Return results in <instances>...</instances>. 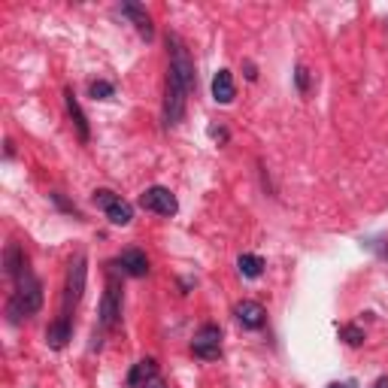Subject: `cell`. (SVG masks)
I'll return each mask as SVG.
<instances>
[{
	"label": "cell",
	"mask_w": 388,
	"mask_h": 388,
	"mask_svg": "<svg viewBox=\"0 0 388 388\" xmlns=\"http://www.w3.org/2000/svg\"><path fill=\"white\" fill-rule=\"evenodd\" d=\"M40 307H43V285L34 276L31 267H27V270L15 279L13 298L6 300V316H9V321H13V325H18L22 319L34 316V312H40Z\"/></svg>",
	"instance_id": "6da1fadb"
},
{
	"label": "cell",
	"mask_w": 388,
	"mask_h": 388,
	"mask_svg": "<svg viewBox=\"0 0 388 388\" xmlns=\"http://www.w3.org/2000/svg\"><path fill=\"white\" fill-rule=\"evenodd\" d=\"M167 49H170V73L173 76H179V82L186 85L188 91L198 88V76H194V61L186 49V43L179 40L176 34H167Z\"/></svg>",
	"instance_id": "7a4b0ae2"
},
{
	"label": "cell",
	"mask_w": 388,
	"mask_h": 388,
	"mask_svg": "<svg viewBox=\"0 0 388 388\" xmlns=\"http://www.w3.org/2000/svg\"><path fill=\"white\" fill-rule=\"evenodd\" d=\"M88 258L85 255H76L70 261V270H67V289H64V307H61V316H70L76 310V303L82 300V291H85V276H88Z\"/></svg>",
	"instance_id": "3957f363"
},
{
	"label": "cell",
	"mask_w": 388,
	"mask_h": 388,
	"mask_svg": "<svg viewBox=\"0 0 388 388\" xmlns=\"http://www.w3.org/2000/svg\"><path fill=\"white\" fill-rule=\"evenodd\" d=\"M91 200H95V207H100L106 212V219L113 221V225L118 228H127L131 225V219H134V207L127 200H122L116 191H109V188H97L95 194H91Z\"/></svg>",
	"instance_id": "277c9868"
},
{
	"label": "cell",
	"mask_w": 388,
	"mask_h": 388,
	"mask_svg": "<svg viewBox=\"0 0 388 388\" xmlns=\"http://www.w3.org/2000/svg\"><path fill=\"white\" fill-rule=\"evenodd\" d=\"M191 91L182 85L179 76H173V73L167 70V97H164V122H167L170 127L179 125L182 118H186V100H188Z\"/></svg>",
	"instance_id": "5b68a950"
},
{
	"label": "cell",
	"mask_w": 388,
	"mask_h": 388,
	"mask_svg": "<svg viewBox=\"0 0 388 388\" xmlns=\"http://www.w3.org/2000/svg\"><path fill=\"white\" fill-rule=\"evenodd\" d=\"M140 207L146 212H158V216H176L179 212V200H176V194H173L170 188H164V186H152V188H146L140 194Z\"/></svg>",
	"instance_id": "8992f818"
},
{
	"label": "cell",
	"mask_w": 388,
	"mask_h": 388,
	"mask_svg": "<svg viewBox=\"0 0 388 388\" xmlns=\"http://www.w3.org/2000/svg\"><path fill=\"white\" fill-rule=\"evenodd\" d=\"M191 352L203 361H216L221 355V331L219 325H203L191 340Z\"/></svg>",
	"instance_id": "52a82bcc"
},
{
	"label": "cell",
	"mask_w": 388,
	"mask_h": 388,
	"mask_svg": "<svg viewBox=\"0 0 388 388\" xmlns=\"http://www.w3.org/2000/svg\"><path fill=\"white\" fill-rule=\"evenodd\" d=\"M118 319H122V289L116 282H109L104 291V300H100V328L116 331Z\"/></svg>",
	"instance_id": "ba28073f"
},
{
	"label": "cell",
	"mask_w": 388,
	"mask_h": 388,
	"mask_svg": "<svg viewBox=\"0 0 388 388\" xmlns=\"http://www.w3.org/2000/svg\"><path fill=\"white\" fill-rule=\"evenodd\" d=\"M234 316L246 331H258V328H264V321H267V310L258 300H240Z\"/></svg>",
	"instance_id": "9c48e42d"
},
{
	"label": "cell",
	"mask_w": 388,
	"mask_h": 388,
	"mask_svg": "<svg viewBox=\"0 0 388 388\" xmlns=\"http://www.w3.org/2000/svg\"><path fill=\"white\" fill-rule=\"evenodd\" d=\"M118 264H122V273L134 276V279H143L149 273V258H146L143 249H134V246L118 255Z\"/></svg>",
	"instance_id": "30bf717a"
},
{
	"label": "cell",
	"mask_w": 388,
	"mask_h": 388,
	"mask_svg": "<svg viewBox=\"0 0 388 388\" xmlns=\"http://www.w3.org/2000/svg\"><path fill=\"white\" fill-rule=\"evenodd\" d=\"M118 13H122L125 18H131V22H134V27H137V31H140V36H143V40H152V36H155L152 15L146 13V6H143V4H122V6H118Z\"/></svg>",
	"instance_id": "8fae6325"
},
{
	"label": "cell",
	"mask_w": 388,
	"mask_h": 388,
	"mask_svg": "<svg viewBox=\"0 0 388 388\" xmlns=\"http://www.w3.org/2000/svg\"><path fill=\"white\" fill-rule=\"evenodd\" d=\"M64 104H67V113H70V118H73V125H76V134H79V140H82V143H88V140H91V127H88V118H85V113H82L79 100H76V95H73L70 88L64 91Z\"/></svg>",
	"instance_id": "7c38bea8"
},
{
	"label": "cell",
	"mask_w": 388,
	"mask_h": 388,
	"mask_svg": "<svg viewBox=\"0 0 388 388\" xmlns=\"http://www.w3.org/2000/svg\"><path fill=\"white\" fill-rule=\"evenodd\" d=\"M70 337H73V321H70V316H58L49 325V331H46V343H49L52 349H64Z\"/></svg>",
	"instance_id": "4fadbf2b"
},
{
	"label": "cell",
	"mask_w": 388,
	"mask_h": 388,
	"mask_svg": "<svg viewBox=\"0 0 388 388\" xmlns=\"http://www.w3.org/2000/svg\"><path fill=\"white\" fill-rule=\"evenodd\" d=\"M234 97H237V88H234L230 70H219L216 79H212V100H216V104H230Z\"/></svg>",
	"instance_id": "5bb4252c"
},
{
	"label": "cell",
	"mask_w": 388,
	"mask_h": 388,
	"mask_svg": "<svg viewBox=\"0 0 388 388\" xmlns=\"http://www.w3.org/2000/svg\"><path fill=\"white\" fill-rule=\"evenodd\" d=\"M4 270H6L9 279H18V276L27 270V258H25V252H22V246H18V243H9L6 246V252H4Z\"/></svg>",
	"instance_id": "9a60e30c"
},
{
	"label": "cell",
	"mask_w": 388,
	"mask_h": 388,
	"mask_svg": "<svg viewBox=\"0 0 388 388\" xmlns=\"http://www.w3.org/2000/svg\"><path fill=\"white\" fill-rule=\"evenodd\" d=\"M152 376H158V364H155L152 358H143V361H137L134 370L127 373V385H131V388H143L146 382L152 380Z\"/></svg>",
	"instance_id": "2e32d148"
},
{
	"label": "cell",
	"mask_w": 388,
	"mask_h": 388,
	"mask_svg": "<svg viewBox=\"0 0 388 388\" xmlns=\"http://www.w3.org/2000/svg\"><path fill=\"white\" fill-rule=\"evenodd\" d=\"M237 267H240V273L246 276V279H258V276L264 273V261L258 255H240V261H237Z\"/></svg>",
	"instance_id": "e0dca14e"
},
{
	"label": "cell",
	"mask_w": 388,
	"mask_h": 388,
	"mask_svg": "<svg viewBox=\"0 0 388 388\" xmlns=\"http://www.w3.org/2000/svg\"><path fill=\"white\" fill-rule=\"evenodd\" d=\"M88 91H91V97H95V100H109L116 95V85H113V82H106V79H95L88 85Z\"/></svg>",
	"instance_id": "ac0fdd59"
},
{
	"label": "cell",
	"mask_w": 388,
	"mask_h": 388,
	"mask_svg": "<svg viewBox=\"0 0 388 388\" xmlns=\"http://www.w3.org/2000/svg\"><path fill=\"white\" fill-rule=\"evenodd\" d=\"M340 337H343L349 346H361V343H364V331H361V328H355V325L340 328Z\"/></svg>",
	"instance_id": "d6986e66"
},
{
	"label": "cell",
	"mask_w": 388,
	"mask_h": 388,
	"mask_svg": "<svg viewBox=\"0 0 388 388\" xmlns=\"http://www.w3.org/2000/svg\"><path fill=\"white\" fill-rule=\"evenodd\" d=\"M294 82H298V91L300 95H310V70L303 67V64H298V70H294Z\"/></svg>",
	"instance_id": "ffe728a7"
},
{
	"label": "cell",
	"mask_w": 388,
	"mask_h": 388,
	"mask_svg": "<svg viewBox=\"0 0 388 388\" xmlns=\"http://www.w3.org/2000/svg\"><path fill=\"white\" fill-rule=\"evenodd\" d=\"M49 198H52V203H55V207H58V209H64V212H70V216H76V219H79V209H76V207H73V203H70V200H64V194H58V191H52V194H49Z\"/></svg>",
	"instance_id": "44dd1931"
},
{
	"label": "cell",
	"mask_w": 388,
	"mask_h": 388,
	"mask_svg": "<svg viewBox=\"0 0 388 388\" xmlns=\"http://www.w3.org/2000/svg\"><path fill=\"white\" fill-rule=\"evenodd\" d=\"M209 134H212V140H219V143L228 140V131H225V127H209Z\"/></svg>",
	"instance_id": "7402d4cb"
},
{
	"label": "cell",
	"mask_w": 388,
	"mask_h": 388,
	"mask_svg": "<svg viewBox=\"0 0 388 388\" xmlns=\"http://www.w3.org/2000/svg\"><path fill=\"white\" fill-rule=\"evenodd\" d=\"M143 388H167V385H164V380H161V376H152V380L146 382Z\"/></svg>",
	"instance_id": "603a6c76"
},
{
	"label": "cell",
	"mask_w": 388,
	"mask_h": 388,
	"mask_svg": "<svg viewBox=\"0 0 388 388\" xmlns=\"http://www.w3.org/2000/svg\"><path fill=\"white\" fill-rule=\"evenodd\" d=\"M331 388H352V382H334Z\"/></svg>",
	"instance_id": "cb8c5ba5"
},
{
	"label": "cell",
	"mask_w": 388,
	"mask_h": 388,
	"mask_svg": "<svg viewBox=\"0 0 388 388\" xmlns=\"http://www.w3.org/2000/svg\"><path fill=\"white\" fill-rule=\"evenodd\" d=\"M373 388H388V380H385V376H382V380H380V382H376Z\"/></svg>",
	"instance_id": "d4e9b609"
}]
</instances>
